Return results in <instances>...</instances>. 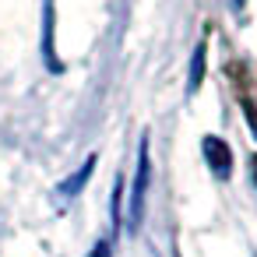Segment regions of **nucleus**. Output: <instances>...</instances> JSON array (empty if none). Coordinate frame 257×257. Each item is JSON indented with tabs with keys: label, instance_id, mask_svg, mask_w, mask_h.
<instances>
[{
	"label": "nucleus",
	"instance_id": "1",
	"mask_svg": "<svg viewBox=\"0 0 257 257\" xmlns=\"http://www.w3.org/2000/svg\"><path fill=\"white\" fill-rule=\"evenodd\" d=\"M148 176H152V162H148V134H141L138 145V169H134V183H131V211H127V229L134 232L145 218V194H148Z\"/></svg>",
	"mask_w": 257,
	"mask_h": 257
},
{
	"label": "nucleus",
	"instance_id": "2",
	"mask_svg": "<svg viewBox=\"0 0 257 257\" xmlns=\"http://www.w3.org/2000/svg\"><path fill=\"white\" fill-rule=\"evenodd\" d=\"M201 155H204V162H208L215 180H229L232 176V148H229V141H222L215 134H204L201 138Z\"/></svg>",
	"mask_w": 257,
	"mask_h": 257
},
{
	"label": "nucleus",
	"instance_id": "3",
	"mask_svg": "<svg viewBox=\"0 0 257 257\" xmlns=\"http://www.w3.org/2000/svg\"><path fill=\"white\" fill-rule=\"evenodd\" d=\"M95 166H99V155H88V159H85V162H81V166H78V169H74V173H71L67 180H60V187H57V194H60L64 201H71V197H78V194H81V187H85V183L92 180V173H95Z\"/></svg>",
	"mask_w": 257,
	"mask_h": 257
},
{
	"label": "nucleus",
	"instance_id": "4",
	"mask_svg": "<svg viewBox=\"0 0 257 257\" xmlns=\"http://www.w3.org/2000/svg\"><path fill=\"white\" fill-rule=\"evenodd\" d=\"M43 57H46V67L57 74L60 71V60H57V50H53V0H46V8H43Z\"/></svg>",
	"mask_w": 257,
	"mask_h": 257
},
{
	"label": "nucleus",
	"instance_id": "5",
	"mask_svg": "<svg viewBox=\"0 0 257 257\" xmlns=\"http://www.w3.org/2000/svg\"><path fill=\"white\" fill-rule=\"evenodd\" d=\"M204 57H208V46H204V39L194 46V57H190V71H187V95H194L197 88H201V81H204Z\"/></svg>",
	"mask_w": 257,
	"mask_h": 257
},
{
	"label": "nucleus",
	"instance_id": "6",
	"mask_svg": "<svg viewBox=\"0 0 257 257\" xmlns=\"http://www.w3.org/2000/svg\"><path fill=\"white\" fill-rule=\"evenodd\" d=\"M109 218H113V232H120L123 225V176L113 180V204H109Z\"/></svg>",
	"mask_w": 257,
	"mask_h": 257
},
{
	"label": "nucleus",
	"instance_id": "7",
	"mask_svg": "<svg viewBox=\"0 0 257 257\" xmlns=\"http://www.w3.org/2000/svg\"><path fill=\"white\" fill-rule=\"evenodd\" d=\"M243 116H246V127H250L253 138H257V109H253L250 102H243Z\"/></svg>",
	"mask_w": 257,
	"mask_h": 257
},
{
	"label": "nucleus",
	"instance_id": "8",
	"mask_svg": "<svg viewBox=\"0 0 257 257\" xmlns=\"http://www.w3.org/2000/svg\"><path fill=\"white\" fill-rule=\"evenodd\" d=\"M88 257H109V239H102V243H99V246H95Z\"/></svg>",
	"mask_w": 257,
	"mask_h": 257
},
{
	"label": "nucleus",
	"instance_id": "9",
	"mask_svg": "<svg viewBox=\"0 0 257 257\" xmlns=\"http://www.w3.org/2000/svg\"><path fill=\"white\" fill-rule=\"evenodd\" d=\"M250 173H253V187H257V155L250 159Z\"/></svg>",
	"mask_w": 257,
	"mask_h": 257
},
{
	"label": "nucleus",
	"instance_id": "10",
	"mask_svg": "<svg viewBox=\"0 0 257 257\" xmlns=\"http://www.w3.org/2000/svg\"><path fill=\"white\" fill-rule=\"evenodd\" d=\"M232 8H236V11H243V8H246V0H232Z\"/></svg>",
	"mask_w": 257,
	"mask_h": 257
}]
</instances>
